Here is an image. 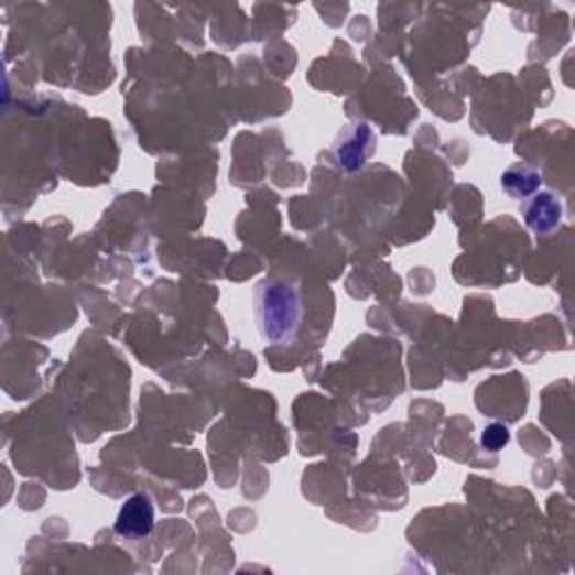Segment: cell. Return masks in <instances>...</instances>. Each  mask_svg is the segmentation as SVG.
<instances>
[{"mask_svg":"<svg viewBox=\"0 0 575 575\" xmlns=\"http://www.w3.org/2000/svg\"><path fill=\"white\" fill-rule=\"evenodd\" d=\"M254 319L263 341L279 347L293 341L304 322V302L300 288L285 279L268 276L257 283Z\"/></svg>","mask_w":575,"mask_h":575,"instance_id":"cell-1","label":"cell"},{"mask_svg":"<svg viewBox=\"0 0 575 575\" xmlns=\"http://www.w3.org/2000/svg\"><path fill=\"white\" fill-rule=\"evenodd\" d=\"M373 149H376V133L371 131V127L351 124L339 133L333 149V158L341 171L354 174V171H360L367 164V160L373 155Z\"/></svg>","mask_w":575,"mask_h":575,"instance_id":"cell-2","label":"cell"},{"mask_svg":"<svg viewBox=\"0 0 575 575\" xmlns=\"http://www.w3.org/2000/svg\"><path fill=\"white\" fill-rule=\"evenodd\" d=\"M155 527V503L149 492L131 495L115 520V533L127 540H144Z\"/></svg>","mask_w":575,"mask_h":575,"instance_id":"cell-3","label":"cell"},{"mask_svg":"<svg viewBox=\"0 0 575 575\" xmlns=\"http://www.w3.org/2000/svg\"><path fill=\"white\" fill-rule=\"evenodd\" d=\"M522 216L527 227L538 237H549L564 220V205L553 192H535L522 200Z\"/></svg>","mask_w":575,"mask_h":575,"instance_id":"cell-4","label":"cell"},{"mask_svg":"<svg viewBox=\"0 0 575 575\" xmlns=\"http://www.w3.org/2000/svg\"><path fill=\"white\" fill-rule=\"evenodd\" d=\"M501 189L512 200H527L542 189L540 169L527 162H514L501 174Z\"/></svg>","mask_w":575,"mask_h":575,"instance_id":"cell-5","label":"cell"},{"mask_svg":"<svg viewBox=\"0 0 575 575\" xmlns=\"http://www.w3.org/2000/svg\"><path fill=\"white\" fill-rule=\"evenodd\" d=\"M510 443V430L501 423H492L481 434V445L488 452H501Z\"/></svg>","mask_w":575,"mask_h":575,"instance_id":"cell-6","label":"cell"}]
</instances>
